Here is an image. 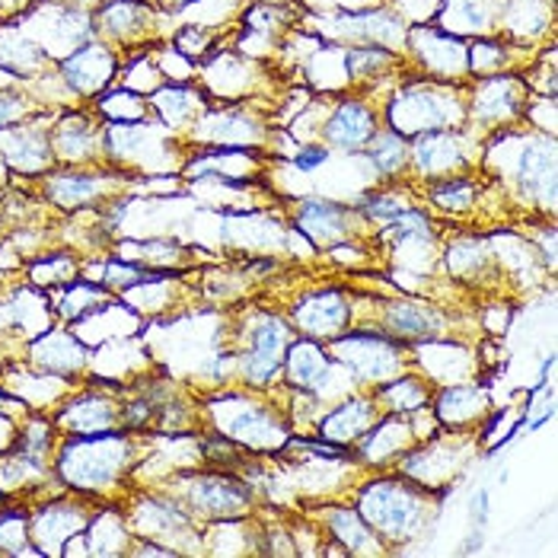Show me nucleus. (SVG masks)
<instances>
[{"mask_svg":"<svg viewBox=\"0 0 558 558\" xmlns=\"http://www.w3.org/2000/svg\"><path fill=\"white\" fill-rule=\"evenodd\" d=\"M45 68H51V54L23 26L0 29V71L3 74L26 81V77L43 74Z\"/></svg>","mask_w":558,"mask_h":558,"instance_id":"37998d69","label":"nucleus"},{"mask_svg":"<svg viewBox=\"0 0 558 558\" xmlns=\"http://www.w3.org/2000/svg\"><path fill=\"white\" fill-rule=\"evenodd\" d=\"M96 112L102 122H147L150 116V99H144L134 89H106L96 96Z\"/></svg>","mask_w":558,"mask_h":558,"instance_id":"3c124183","label":"nucleus"},{"mask_svg":"<svg viewBox=\"0 0 558 558\" xmlns=\"http://www.w3.org/2000/svg\"><path fill=\"white\" fill-rule=\"evenodd\" d=\"M291 227L319 253H326L336 243L364 240L367 233V223L348 202L326 198V195H303L298 202H291Z\"/></svg>","mask_w":558,"mask_h":558,"instance_id":"2eb2a0df","label":"nucleus"},{"mask_svg":"<svg viewBox=\"0 0 558 558\" xmlns=\"http://www.w3.org/2000/svg\"><path fill=\"white\" fill-rule=\"evenodd\" d=\"M402 48H405V64H415L418 77L440 81V84L470 81L466 39H457L437 26H409Z\"/></svg>","mask_w":558,"mask_h":558,"instance_id":"dca6fc26","label":"nucleus"},{"mask_svg":"<svg viewBox=\"0 0 558 558\" xmlns=\"http://www.w3.org/2000/svg\"><path fill=\"white\" fill-rule=\"evenodd\" d=\"M93 33L109 45H137L157 36V10L144 0H106L93 16Z\"/></svg>","mask_w":558,"mask_h":558,"instance_id":"c756f323","label":"nucleus"},{"mask_svg":"<svg viewBox=\"0 0 558 558\" xmlns=\"http://www.w3.org/2000/svg\"><path fill=\"white\" fill-rule=\"evenodd\" d=\"M205 109H208V93L192 89L189 84L167 81L160 89L150 93V116H157L160 125L172 134L195 129V122L202 119Z\"/></svg>","mask_w":558,"mask_h":558,"instance_id":"e433bc0d","label":"nucleus"},{"mask_svg":"<svg viewBox=\"0 0 558 558\" xmlns=\"http://www.w3.org/2000/svg\"><path fill=\"white\" fill-rule=\"evenodd\" d=\"M374 310L367 323L380 326L387 336L402 344H422L430 339H460L453 329V313L444 303L428 301L425 294H396V298H374Z\"/></svg>","mask_w":558,"mask_h":558,"instance_id":"9d476101","label":"nucleus"},{"mask_svg":"<svg viewBox=\"0 0 558 558\" xmlns=\"http://www.w3.org/2000/svg\"><path fill=\"white\" fill-rule=\"evenodd\" d=\"M26 275H29V284L39 288V291H54V288H64L71 284L74 278L84 275V262L77 253L71 250H54V253H43V256L29 258L26 265Z\"/></svg>","mask_w":558,"mask_h":558,"instance_id":"49530a36","label":"nucleus"},{"mask_svg":"<svg viewBox=\"0 0 558 558\" xmlns=\"http://www.w3.org/2000/svg\"><path fill=\"white\" fill-rule=\"evenodd\" d=\"M514 167H501V179L511 182L517 198H523L533 215L556 217V137L553 134H520L511 125Z\"/></svg>","mask_w":558,"mask_h":558,"instance_id":"1a4fd4ad","label":"nucleus"},{"mask_svg":"<svg viewBox=\"0 0 558 558\" xmlns=\"http://www.w3.org/2000/svg\"><path fill=\"white\" fill-rule=\"evenodd\" d=\"M377 129H380V112L364 96H339L336 106H329V112L319 122V141L336 154L357 157Z\"/></svg>","mask_w":558,"mask_h":558,"instance_id":"aec40b11","label":"nucleus"},{"mask_svg":"<svg viewBox=\"0 0 558 558\" xmlns=\"http://www.w3.org/2000/svg\"><path fill=\"white\" fill-rule=\"evenodd\" d=\"M316 526L326 539H336L348 556H387V543L371 530V523L351 501L329 498L316 508Z\"/></svg>","mask_w":558,"mask_h":558,"instance_id":"cd10ccee","label":"nucleus"},{"mask_svg":"<svg viewBox=\"0 0 558 558\" xmlns=\"http://www.w3.org/2000/svg\"><path fill=\"white\" fill-rule=\"evenodd\" d=\"M384 122L402 137L440 129H466V89L463 84L409 77L389 96Z\"/></svg>","mask_w":558,"mask_h":558,"instance_id":"423d86ee","label":"nucleus"},{"mask_svg":"<svg viewBox=\"0 0 558 558\" xmlns=\"http://www.w3.org/2000/svg\"><path fill=\"white\" fill-rule=\"evenodd\" d=\"M357 157L367 163V172H371V179H377V185L409 182V137H402L389 125H380L374 131V137L367 141V147Z\"/></svg>","mask_w":558,"mask_h":558,"instance_id":"58836bf2","label":"nucleus"},{"mask_svg":"<svg viewBox=\"0 0 558 558\" xmlns=\"http://www.w3.org/2000/svg\"><path fill=\"white\" fill-rule=\"evenodd\" d=\"M58 71H61V84L74 96L96 99L119 77V54L109 43L89 39V43L77 45L71 54H64L58 61Z\"/></svg>","mask_w":558,"mask_h":558,"instance_id":"412c9836","label":"nucleus"},{"mask_svg":"<svg viewBox=\"0 0 558 558\" xmlns=\"http://www.w3.org/2000/svg\"><path fill=\"white\" fill-rule=\"evenodd\" d=\"M470 511H473L475 530H482V526L488 523V492H485V488H478V492H475Z\"/></svg>","mask_w":558,"mask_h":558,"instance_id":"4d7b16f0","label":"nucleus"},{"mask_svg":"<svg viewBox=\"0 0 558 558\" xmlns=\"http://www.w3.org/2000/svg\"><path fill=\"white\" fill-rule=\"evenodd\" d=\"M33 116H36V106L26 93L0 86V131L20 129V125L33 122Z\"/></svg>","mask_w":558,"mask_h":558,"instance_id":"603ef678","label":"nucleus"},{"mask_svg":"<svg viewBox=\"0 0 558 558\" xmlns=\"http://www.w3.org/2000/svg\"><path fill=\"white\" fill-rule=\"evenodd\" d=\"M26 412H33V409H29V405H26L20 396H13L10 389L0 387V415H3V418H13V422H20Z\"/></svg>","mask_w":558,"mask_h":558,"instance_id":"6e6d98bb","label":"nucleus"},{"mask_svg":"<svg viewBox=\"0 0 558 558\" xmlns=\"http://www.w3.org/2000/svg\"><path fill=\"white\" fill-rule=\"evenodd\" d=\"M428 405L440 428L473 430V434H478V428L485 425V418L495 412L492 392L485 389L482 380H463V384H450V387H434Z\"/></svg>","mask_w":558,"mask_h":558,"instance_id":"393cba45","label":"nucleus"},{"mask_svg":"<svg viewBox=\"0 0 558 558\" xmlns=\"http://www.w3.org/2000/svg\"><path fill=\"white\" fill-rule=\"evenodd\" d=\"M543 3H549V7H553V3H556V0H543Z\"/></svg>","mask_w":558,"mask_h":558,"instance_id":"e2e57ef3","label":"nucleus"},{"mask_svg":"<svg viewBox=\"0 0 558 558\" xmlns=\"http://www.w3.org/2000/svg\"><path fill=\"white\" fill-rule=\"evenodd\" d=\"M131 179L129 172L116 170V167H51L39 175V189H43L45 202L61 211V215H81L102 208V202H112L119 185Z\"/></svg>","mask_w":558,"mask_h":558,"instance_id":"f8f14e48","label":"nucleus"},{"mask_svg":"<svg viewBox=\"0 0 558 558\" xmlns=\"http://www.w3.org/2000/svg\"><path fill=\"white\" fill-rule=\"evenodd\" d=\"M530 102V86L520 74H488L470 77L466 86V131L492 134L498 129H511L523 119V109Z\"/></svg>","mask_w":558,"mask_h":558,"instance_id":"ddd939ff","label":"nucleus"},{"mask_svg":"<svg viewBox=\"0 0 558 558\" xmlns=\"http://www.w3.org/2000/svg\"><path fill=\"white\" fill-rule=\"evenodd\" d=\"M291 23H294L291 7H284V3H253L246 10L236 51L246 54V58L271 54L278 45H284V39L291 36Z\"/></svg>","mask_w":558,"mask_h":558,"instance_id":"473e14b6","label":"nucleus"},{"mask_svg":"<svg viewBox=\"0 0 558 558\" xmlns=\"http://www.w3.org/2000/svg\"><path fill=\"white\" fill-rule=\"evenodd\" d=\"M514 43L498 39V36H478L466 43L470 54V77H488V74H505L514 64Z\"/></svg>","mask_w":558,"mask_h":558,"instance_id":"8fccbe9b","label":"nucleus"},{"mask_svg":"<svg viewBox=\"0 0 558 558\" xmlns=\"http://www.w3.org/2000/svg\"><path fill=\"white\" fill-rule=\"evenodd\" d=\"M125 517H129V526L134 536L141 539H154V543H163L170 546L172 553H185V539L189 543H202L205 546V536H202V523L189 514L170 492H137L125 498Z\"/></svg>","mask_w":558,"mask_h":558,"instance_id":"9b49d317","label":"nucleus"},{"mask_svg":"<svg viewBox=\"0 0 558 558\" xmlns=\"http://www.w3.org/2000/svg\"><path fill=\"white\" fill-rule=\"evenodd\" d=\"M473 131L440 129L409 137V175L415 182H430L440 175L466 172L475 167Z\"/></svg>","mask_w":558,"mask_h":558,"instance_id":"6ab92c4d","label":"nucleus"},{"mask_svg":"<svg viewBox=\"0 0 558 558\" xmlns=\"http://www.w3.org/2000/svg\"><path fill=\"white\" fill-rule=\"evenodd\" d=\"M415 444H418V437L412 430L409 415H380L374 422V428L351 447V453L364 473H387Z\"/></svg>","mask_w":558,"mask_h":558,"instance_id":"a878e982","label":"nucleus"},{"mask_svg":"<svg viewBox=\"0 0 558 558\" xmlns=\"http://www.w3.org/2000/svg\"><path fill=\"white\" fill-rule=\"evenodd\" d=\"M339 374V364L329 357V348L316 339L298 336L281 367V387L301 389V392H316L329 405V384Z\"/></svg>","mask_w":558,"mask_h":558,"instance_id":"bb28decb","label":"nucleus"},{"mask_svg":"<svg viewBox=\"0 0 558 558\" xmlns=\"http://www.w3.org/2000/svg\"><path fill=\"white\" fill-rule=\"evenodd\" d=\"M116 256L137 262L150 271H185V265L192 262V250H185L175 240H144V243H125Z\"/></svg>","mask_w":558,"mask_h":558,"instance_id":"de8ad7c7","label":"nucleus"},{"mask_svg":"<svg viewBox=\"0 0 558 558\" xmlns=\"http://www.w3.org/2000/svg\"><path fill=\"white\" fill-rule=\"evenodd\" d=\"M202 526L258 514V492L236 473L215 466H182L160 485Z\"/></svg>","mask_w":558,"mask_h":558,"instance_id":"20e7f679","label":"nucleus"},{"mask_svg":"<svg viewBox=\"0 0 558 558\" xmlns=\"http://www.w3.org/2000/svg\"><path fill=\"white\" fill-rule=\"evenodd\" d=\"M430 392H434V384L415 367H409L371 389V396L384 415H412L428 405Z\"/></svg>","mask_w":558,"mask_h":558,"instance_id":"a19ab883","label":"nucleus"},{"mask_svg":"<svg viewBox=\"0 0 558 558\" xmlns=\"http://www.w3.org/2000/svg\"><path fill=\"white\" fill-rule=\"evenodd\" d=\"M332 36L348 39L351 45H387V48H402L409 23L396 16L392 10H348L332 20Z\"/></svg>","mask_w":558,"mask_h":558,"instance_id":"2f4dec72","label":"nucleus"},{"mask_svg":"<svg viewBox=\"0 0 558 558\" xmlns=\"http://www.w3.org/2000/svg\"><path fill=\"white\" fill-rule=\"evenodd\" d=\"M284 316L291 319L298 336L329 344L357 319V303L348 298L344 288L326 284V288H313V291H303L301 298H294L284 310Z\"/></svg>","mask_w":558,"mask_h":558,"instance_id":"a211bd4d","label":"nucleus"},{"mask_svg":"<svg viewBox=\"0 0 558 558\" xmlns=\"http://www.w3.org/2000/svg\"><path fill=\"white\" fill-rule=\"evenodd\" d=\"M501 3L505 0H444L434 26L466 43L495 36L501 29Z\"/></svg>","mask_w":558,"mask_h":558,"instance_id":"c9c22d12","label":"nucleus"},{"mask_svg":"<svg viewBox=\"0 0 558 558\" xmlns=\"http://www.w3.org/2000/svg\"><path fill=\"white\" fill-rule=\"evenodd\" d=\"M51 125H20V129L7 131V147H3V163L20 175H45L54 167V154H51Z\"/></svg>","mask_w":558,"mask_h":558,"instance_id":"4c0bfd02","label":"nucleus"},{"mask_svg":"<svg viewBox=\"0 0 558 558\" xmlns=\"http://www.w3.org/2000/svg\"><path fill=\"white\" fill-rule=\"evenodd\" d=\"M418 189H409V182H387V185H371V189H361L354 192V198L348 202L357 217L367 223V227H380L396 215H402L405 208L418 205Z\"/></svg>","mask_w":558,"mask_h":558,"instance_id":"ea45409f","label":"nucleus"},{"mask_svg":"<svg viewBox=\"0 0 558 558\" xmlns=\"http://www.w3.org/2000/svg\"><path fill=\"white\" fill-rule=\"evenodd\" d=\"M478 453V437L473 430H447L440 428L428 440H418L405 450V457L392 466V473L405 475L440 498L453 492V482L463 475L466 463Z\"/></svg>","mask_w":558,"mask_h":558,"instance_id":"6e6552de","label":"nucleus"},{"mask_svg":"<svg viewBox=\"0 0 558 558\" xmlns=\"http://www.w3.org/2000/svg\"><path fill=\"white\" fill-rule=\"evenodd\" d=\"M344 68L354 86L380 84L384 77H392L399 68H405V58L387 45H344Z\"/></svg>","mask_w":558,"mask_h":558,"instance_id":"c03bdc74","label":"nucleus"},{"mask_svg":"<svg viewBox=\"0 0 558 558\" xmlns=\"http://www.w3.org/2000/svg\"><path fill=\"white\" fill-rule=\"evenodd\" d=\"M418 192H422V205L428 208L430 215L466 217L478 208V198L485 192V182L473 170H466L422 182Z\"/></svg>","mask_w":558,"mask_h":558,"instance_id":"f704fd0d","label":"nucleus"},{"mask_svg":"<svg viewBox=\"0 0 558 558\" xmlns=\"http://www.w3.org/2000/svg\"><path fill=\"white\" fill-rule=\"evenodd\" d=\"M48 301H51V313H54L61 323H68V326H77L81 319L93 316L96 310L109 306V303L116 301V294H112L106 284H99V281H89V278H84V275H81V278H74L71 284L48 291Z\"/></svg>","mask_w":558,"mask_h":558,"instance_id":"79ce46f5","label":"nucleus"},{"mask_svg":"<svg viewBox=\"0 0 558 558\" xmlns=\"http://www.w3.org/2000/svg\"><path fill=\"white\" fill-rule=\"evenodd\" d=\"M33 7V0H0V23H7V20H13V16H20V13H26Z\"/></svg>","mask_w":558,"mask_h":558,"instance_id":"13d9d810","label":"nucleus"},{"mask_svg":"<svg viewBox=\"0 0 558 558\" xmlns=\"http://www.w3.org/2000/svg\"><path fill=\"white\" fill-rule=\"evenodd\" d=\"M93 514H96L93 498L61 488V495L54 498L29 501V539L39 546L43 556L61 558L74 539L84 536Z\"/></svg>","mask_w":558,"mask_h":558,"instance_id":"4468645a","label":"nucleus"},{"mask_svg":"<svg viewBox=\"0 0 558 558\" xmlns=\"http://www.w3.org/2000/svg\"><path fill=\"white\" fill-rule=\"evenodd\" d=\"M0 556H36L39 546L29 539V501H7L0 508Z\"/></svg>","mask_w":558,"mask_h":558,"instance_id":"09e8293b","label":"nucleus"},{"mask_svg":"<svg viewBox=\"0 0 558 558\" xmlns=\"http://www.w3.org/2000/svg\"><path fill=\"white\" fill-rule=\"evenodd\" d=\"M298 339L291 319L278 310H250L236 326V387L271 392L281 387V367Z\"/></svg>","mask_w":558,"mask_h":558,"instance_id":"39448f33","label":"nucleus"},{"mask_svg":"<svg viewBox=\"0 0 558 558\" xmlns=\"http://www.w3.org/2000/svg\"><path fill=\"white\" fill-rule=\"evenodd\" d=\"M54 167H102V119L99 112H68L51 125Z\"/></svg>","mask_w":558,"mask_h":558,"instance_id":"5701e85b","label":"nucleus"},{"mask_svg":"<svg viewBox=\"0 0 558 558\" xmlns=\"http://www.w3.org/2000/svg\"><path fill=\"white\" fill-rule=\"evenodd\" d=\"M26 354H29L33 371H43V374H51V377H64V380L84 377L86 367H89L86 344L77 339V332H68L61 326H51L39 339H33Z\"/></svg>","mask_w":558,"mask_h":558,"instance_id":"7c9ffc66","label":"nucleus"},{"mask_svg":"<svg viewBox=\"0 0 558 558\" xmlns=\"http://www.w3.org/2000/svg\"><path fill=\"white\" fill-rule=\"evenodd\" d=\"M329 357L348 371L357 389H374L389 377L412 367V348L396 342L380 326L367 319H354L339 339L326 344Z\"/></svg>","mask_w":558,"mask_h":558,"instance_id":"0eeeda50","label":"nucleus"},{"mask_svg":"<svg viewBox=\"0 0 558 558\" xmlns=\"http://www.w3.org/2000/svg\"><path fill=\"white\" fill-rule=\"evenodd\" d=\"M553 7L543 0H505L501 3V29L514 45L536 43L539 33H549Z\"/></svg>","mask_w":558,"mask_h":558,"instance_id":"a18cd8bd","label":"nucleus"},{"mask_svg":"<svg viewBox=\"0 0 558 558\" xmlns=\"http://www.w3.org/2000/svg\"><path fill=\"white\" fill-rule=\"evenodd\" d=\"M202 418L208 422V430L240 444L253 457H278L288 440L294 437V428L288 422L281 387L271 392L258 389H220L202 399Z\"/></svg>","mask_w":558,"mask_h":558,"instance_id":"7ed1b4c3","label":"nucleus"},{"mask_svg":"<svg viewBox=\"0 0 558 558\" xmlns=\"http://www.w3.org/2000/svg\"><path fill=\"white\" fill-rule=\"evenodd\" d=\"M144 440L131 430H106L86 437H58L51 473L61 488L84 498H112L134 478L137 463L144 460Z\"/></svg>","mask_w":558,"mask_h":558,"instance_id":"f257e3e1","label":"nucleus"},{"mask_svg":"<svg viewBox=\"0 0 558 558\" xmlns=\"http://www.w3.org/2000/svg\"><path fill=\"white\" fill-rule=\"evenodd\" d=\"M122 389L102 392L96 384L71 389L48 415L58 437H86L122 428Z\"/></svg>","mask_w":558,"mask_h":558,"instance_id":"f3484780","label":"nucleus"},{"mask_svg":"<svg viewBox=\"0 0 558 558\" xmlns=\"http://www.w3.org/2000/svg\"><path fill=\"white\" fill-rule=\"evenodd\" d=\"M384 412L377 409L371 389H354L342 399H336L332 405H326L319 425H316V437L329 440V444H339V447H354L367 430L374 428V422L380 418Z\"/></svg>","mask_w":558,"mask_h":558,"instance_id":"c85d7f7f","label":"nucleus"},{"mask_svg":"<svg viewBox=\"0 0 558 558\" xmlns=\"http://www.w3.org/2000/svg\"><path fill=\"white\" fill-rule=\"evenodd\" d=\"M172 48H175L182 58H189V61L208 58V54L215 51V33L205 29V26H195V23L179 26L175 36H172Z\"/></svg>","mask_w":558,"mask_h":558,"instance_id":"864d4df0","label":"nucleus"},{"mask_svg":"<svg viewBox=\"0 0 558 558\" xmlns=\"http://www.w3.org/2000/svg\"><path fill=\"white\" fill-rule=\"evenodd\" d=\"M440 268L463 284H485V278L498 275V262L488 236L460 233L450 243L440 246Z\"/></svg>","mask_w":558,"mask_h":558,"instance_id":"72a5a7b5","label":"nucleus"},{"mask_svg":"<svg viewBox=\"0 0 558 558\" xmlns=\"http://www.w3.org/2000/svg\"><path fill=\"white\" fill-rule=\"evenodd\" d=\"M205 147H265L271 131L256 112H246L243 106H223V109H205L195 129L189 131Z\"/></svg>","mask_w":558,"mask_h":558,"instance_id":"b1692460","label":"nucleus"},{"mask_svg":"<svg viewBox=\"0 0 558 558\" xmlns=\"http://www.w3.org/2000/svg\"><path fill=\"white\" fill-rule=\"evenodd\" d=\"M412 367L422 371L434 387L482 380V357L475 354L473 344L460 339H430L412 344Z\"/></svg>","mask_w":558,"mask_h":558,"instance_id":"4be33fe9","label":"nucleus"},{"mask_svg":"<svg viewBox=\"0 0 558 558\" xmlns=\"http://www.w3.org/2000/svg\"><path fill=\"white\" fill-rule=\"evenodd\" d=\"M189 3H198V0H160V7H167V10H182Z\"/></svg>","mask_w":558,"mask_h":558,"instance_id":"bf43d9fd","label":"nucleus"},{"mask_svg":"<svg viewBox=\"0 0 558 558\" xmlns=\"http://www.w3.org/2000/svg\"><path fill=\"white\" fill-rule=\"evenodd\" d=\"M3 367H7V364H3V357H0V377H3Z\"/></svg>","mask_w":558,"mask_h":558,"instance_id":"680f3d73","label":"nucleus"},{"mask_svg":"<svg viewBox=\"0 0 558 558\" xmlns=\"http://www.w3.org/2000/svg\"><path fill=\"white\" fill-rule=\"evenodd\" d=\"M332 157H336V150H329L323 141H303L301 147L291 154V167H294L298 172L313 175V172L323 170Z\"/></svg>","mask_w":558,"mask_h":558,"instance_id":"5fc2aeb1","label":"nucleus"},{"mask_svg":"<svg viewBox=\"0 0 558 558\" xmlns=\"http://www.w3.org/2000/svg\"><path fill=\"white\" fill-rule=\"evenodd\" d=\"M7 501H10V498H7V495H3V492H0V508H3V505H7Z\"/></svg>","mask_w":558,"mask_h":558,"instance_id":"052dcab7","label":"nucleus"},{"mask_svg":"<svg viewBox=\"0 0 558 558\" xmlns=\"http://www.w3.org/2000/svg\"><path fill=\"white\" fill-rule=\"evenodd\" d=\"M351 505L371 523V530L387 543L389 553L425 539L440 511V495L425 485L392 473H367L351 488Z\"/></svg>","mask_w":558,"mask_h":558,"instance_id":"f03ea898","label":"nucleus"}]
</instances>
